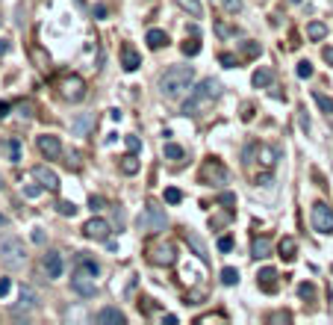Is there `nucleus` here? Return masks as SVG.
Here are the masks:
<instances>
[{
  "instance_id": "nucleus-46",
  "label": "nucleus",
  "mask_w": 333,
  "mask_h": 325,
  "mask_svg": "<svg viewBox=\"0 0 333 325\" xmlns=\"http://www.w3.org/2000/svg\"><path fill=\"white\" fill-rule=\"evenodd\" d=\"M6 50H9V42H6V39H0V56H3Z\"/></svg>"
},
{
  "instance_id": "nucleus-42",
  "label": "nucleus",
  "mask_w": 333,
  "mask_h": 325,
  "mask_svg": "<svg viewBox=\"0 0 333 325\" xmlns=\"http://www.w3.org/2000/svg\"><path fill=\"white\" fill-rule=\"evenodd\" d=\"M301 127H304V130H309V119H307V109H301Z\"/></svg>"
},
{
  "instance_id": "nucleus-39",
  "label": "nucleus",
  "mask_w": 333,
  "mask_h": 325,
  "mask_svg": "<svg viewBox=\"0 0 333 325\" xmlns=\"http://www.w3.org/2000/svg\"><path fill=\"white\" fill-rule=\"evenodd\" d=\"M127 148H130V151H139V139H136V136H127Z\"/></svg>"
},
{
  "instance_id": "nucleus-37",
  "label": "nucleus",
  "mask_w": 333,
  "mask_h": 325,
  "mask_svg": "<svg viewBox=\"0 0 333 325\" xmlns=\"http://www.w3.org/2000/svg\"><path fill=\"white\" fill-rule=\"evenodd\" d=\"M9 154H12V160H18V157H21V148H18V142H9Z\"/></svg>"
},
{
  "instance_id": "nucleus-20",
  "label": "nucleus",
  "mask_w": 333,
  "mask_h": 325,
  "mask_svg": "<svg viewBox=\"0 0 333 325\" xmlns=\"http://www.w3.org/2000/svg\"><path fill=\"white\" fill-rule=\"evenodd\" d=\"M177 3H180V9H186V12L192 15V18H201V15H203L201 0H177Z\"/></svg>"
},
{
  "instance_id": "nucleus-5",
  "label": "nucleus",
  "mask_w": 333,
  "mask_h": 325,
  "mask_svg": "<svg viewBox=\"0 0 333 325\" xmlns=\"http://www.w3.org/2000/svg\"><path fill=\"white\" fill-rule=\"evenodd\" d=\"M313 228L319 234H333V210L324 201L313 204Z\"/></svg>"
},
{
  "instance_id": "nucleus-28",
  "label": "nucleus",
  "mask_w": 333,
  "mask_h": 325,
  "mask_svg": "<svg viewBox=\"0 0 333 325\" xmlns=\"http://www.w3.org/2000/svg\"><path fill=\"white\" fill-rule=\"evenodd\" d=\"M274 278H277L274 269H262V272H260V281H262V287H265V290H274Z\"/></svg>"
},
{
  "instance_id": "nucleus-36",
  "label": "nucleus",
  "mask_w": 333,
  "mask_h": 325,
  "mask_svg": "<svg viewBox=\"0 0 333 325\" xmlns=\"http://www.w3.org/2000/svg\"><path fill=\"white\" fill-rule=\"evenodd\" d=\"M218 248H221V252H230V248H233V240H230V237H221V240H218Z\"/></svg>"
},
{
  "instance_id": "nucleus-16",
  "label": "nucleus",
  "mask_w": 333,
  "mask_h": 325,
  "mask_svg": "<svg viewBox=\"0 0 333 325\" xmlns=\"http://www.w3.org/2000/svg\"><path fill=\"white\" fill-rule=\"evenodd\" d=\"M121 62H124V71H136L139 65H142V60H139V53L130 48V45H124V50H121Z\"/></svg>"
},
{
  "instance_id": "nucleus-22",
  "label": "nucleus",
  "mask_w": 333,
  "mask_h": 325,
  "mask_svg": "<svg viewBox=\"0 0 333 325\" xmlns=\"http://www.w3.org/2000/svg\"><path fill=\"white\" fill-rule=\"evenodd\" d=\"M121 171H124V175H136V171H139V160L133 154L121 157Z\"/></svg>"
},
{
  "instance_id": "nucleus-26",
  "label": "nucleus",
  "mask_w": 333,
  "mask_h": 325,
  "mask_svg": "<svg viewBox=\"0 0 333 325\" xmlns=\"http://www.w3.org/2000/svg\"><path fill=\"white\" fill-rule=\"evenodd\" d=\"M183 157H186V151H183L180 145H174V142L165 145V160H174V163H177V160H183Z\"/></svg>"
},
{
  "instance_id": "nucleus-19",
  "label": "nucleus",
  "mask_w": 333,
  "mask_h": 325,
  "mask_svg": "<svg viewBox=\"0 0 333 325\" xmlns=\"http://www.w3.org/2000/svg\"><path fill=\"white\" fill-rule=\"evenodd\" d=\"M162 45H168V36L162 33V30H151V33H148V48L159 50Z\"/></svg>"
},
{
  "instance_id": "nucleus-32",
  "label": "nucleus",
  "mask_w": 333,
  "mask_h": 325,
  "mask_svg": "<svg viewBox=\"0 0 333 325\" xmlns=\"http://www.w3.org/2000/svg\"><path fill=\"white\" fill-rule=\"evenodd\" d=\"M56 207H59V213H62V216H74V213H77V207H74L71 201H59Z\"/></svg>"
},
{
  "instance_id": "nucleus-17",
  "label": "nucleus",
  "mask_w": 333,
  "mask_h": 325,
  "mask_svg": "<svg viewBox=\"0 0 333 325\" xmlns=\"http://www.w3.org/2000/svg\"><path fill=\"white\" fill-rule=\"evenodd\" d=\"M251 254H254L257 260H262V257H268V254H272V242L265 240V237H257V240L251 242Z\"/></svg>"
},
{
  "instance_id": "nucleus-1",
  "label": "nucleus",
  "mask_w": 333,
  "mask_h": 325,
  "mask_svg": "<svg viewBox=\"0 0 333 325\" xmlns=\"http://www.w3.org/2000/svg\"><path fill=\"white\" fill-rule=\"evenodd\" d=\"M192 83H195V68L192 65H174L159 77V95L165 101H180L186 92H192Z\"/></svg>"
},
{
  "instance_id": "nucleus-7",
  "label": "nucleus",
  "mask_w": 333,
  "mask_h": 325,
  "mask_svg": "<svg viewBox=\"0 0 333 325\" xmlns=\"http://www.w3.org/2000/svg\"><path fill=\"white\" fill-rule=\"evenodd\" d=\"M33 178H36L45 189H50V193L59 189V175H56L53 169H48V166H36V169H33Z\"/></svg>"
},
{
  "instance_id": "nucleus-9",
  "label": "nucleus",
  "mask_w": 333,
  "mask_h": 325,
  "mask_svg": "<svg viewBox=\"0 0 333 325\" xmlns=\"http://www.w3.org/2000/svg\"><path fill=\"white\" fill-rule=\"evenodd\" d=\"M142 225H148L151 231H165L168 219H165V213H162L156 204H148V213H144V222H142Z\"/></svg>"
},
{
  "instance_id": "nucleus-25",
  "label": "nucleus",
  "mask_w": 333,
  "mask_h": 325,
  "mask_svg": "<svg viewBox=\"0 0 333 325\" xmlns=\"http://www.w3.org/2000/svg\"><path fill=\"white\" fill-rule=\"evenodd\" d=\"M313 101H316V104L321 107V112H327V116L333 112V101H330L327 95H321V92H313Z\"/></svg>"
},
{
  "instance_id": "nucleus-34",
  "label": "nucleus",
  "mask_w": 333,
  "mask_h": 325,
  "mask_svg": "<svg viewBox=\"0 0 333 325\" xmlns=\"http://www.w3.org/2000/svg\"><path fill=\"white\" fill-rule=\"evenodd\" d=\"M298 293H301L304 299H313V296H316V287H313V284H301V287H298Z\"/></svg>"
},
{
  "instance_id": "nucleus-2",
  "label": "nucleus",
  "mask_w": 333,
  "mask_h": 325,
  "mask_svg": "<svg viewBox=\"0 0 333 325\" xmlns=\"http://www.w3.org/2000/svg\"><path fill=\"white\" fill-rule=\"evenodd\" d=\"M218 98H221V83L215 77H206V80H201V83L192 89L189 101L183 104V116H203Z\"/></svg>"
},
{
  "instance_id": "nucleus-45",
  "label": "nucleus",
  "mask_w": 333,
  "mask_h": 325,
  "mask_svg": "<svg viewBox=\"0 0 333 325\" xmlns=\"http://www.w3.org/2000/svg\"><path fill=\"white\" fill-rule=\"evenodd\" d=\"M221 62H224L227 68H230V65H233V62H236V60H233V56H230V53H221Z\"/></svg>"
},
{
  "instance_id": "nucleus-13",
  "label": "nucleus",
  "mask_w": 333,
  "mask_h": 325,
  "mask_svg": "<svg viewBox=\"0 0 333 325\" xmlns=\"http://www.w3.org/2000/svg\"><path fill=\"white\" fill-rule=\"evenodd\" d=\"M33 308H38V296L33 287H21V293H18V308L15 311H33Z\"/></svg>"
},
{
  "instance_id": "nucleus-44",
  "label": "nucleus",
  "mask_w": 333,
  "mask_h": 325,
  "mask_svg": "<svg viewBox=\"0 0 333 325\" xmlns=\"http://www.w3.org/2000/svg\"><path fill=\"white\" fill-rule=\"evenodd\" d=\"M257 50H260V48H257V45H254V42H248V45H245V53H251V56H254V53H257Z\"/></svg>"
},
{
  "instance_id": "nucleus-24",
  "label": "nucleus",
  "mask_w": 333,
  "mask_h": 325,
  "mask_svg": "<svg viewBox=\"0 0 333 325\" xmlns=\"http://www.w3.org/2000/svg\"><path fill=\"white\" fill-rule=\"evenodd\" d=\"M268 83H272V71H268V68H260V71L254 74V86H257V89H265Z\"/></svg>"
},
{
  "instance_id": "nucleus-3",
  "label": "nucleus",
  "mask_w": 333,
  "mask_h": 325,
  "mask_svg": "<svg viewBox=\"0 0 333 325\" xmlns=\"http://www.w3.org/2000/svg\"><path fill=\"white\" fill-rule=\"evenodd\" d=\"M97 275H100V266L95 263V260H89V257H83L80 260V266L74 269L71 275V290L74 293H80V296H95L97 293Z\"/></svg>"
},
{
  "instance_id": "nucleus-40",
  "label": "nucleus",
  "mask_w": 333,
  "mask_h": 325,
  "mask_svg": "<svg viewBox=\"0 0 333 325\" xmlns=\"http://www.w3.org/2000/svg\"><path fill=\"white\" fill-rule=\"evenodd\" d=\"M321 56H324V62H330V65H333V48H324V50H321Z\"/></svg>"
},
{
  "instance_id": "nucleus-23",
  "label": "nucleus",
  "mask_w": 333,
  "mask_h": 325,
  "mask_svg": "<svg viewBox=\"0 0 333 325\" xmlns=\"http://www.w3.org/2000/svg\"><path fill=\"white\" fill-rule=\"evenodd\" d=\"M260 154H262V166H265V169H272L274 160H277V151H274V148H268V145H260Z\"/></svg>"
},
{
  "instance_id": "nucleus-14",
  "label": "nucleus",
  "mask_w": 333,
  "mask_h": 325,
  "mask_svg": "<svg viewBox=\"0 0 333 325\" xmlns=\"http://www.w3.org/2000/svg\"><path fill=\"white\" fill-rule=\"evenodd\" d=\"M45 272H48V278H59L62 275V254L59 252L45 254Z\"/></svg>"
},
{
  "instance_id": "nucleus-10",
  "label": "nucleus",
  "mask_w": 333,
  "mask_h": 325,
  "mask_svg": "<svg viewBox=\"0 0 333 325\" xmlns=\"http://www.w3.org/2000/svg\"><path fill=\"white\" fill-rule=\"evenodd\" d=\"M62 95L68 98V101H83L86 95V83L80 77H68L65 83H62Z\"/></svg>"
},
{
  "instance_id": "nucleus-8",
  "label": "nucleus",
  "mask_w": 333,
  "mask_h": 325,
  "mask_svg": "<svg viewBox=\"0 0 333 325\" xmlns=\"http://www.w3.org/2000/svg\"><path fill=\"white\" fill-rule=\"evenodd\" d=\"M151 260L159 263V266H171L174 260H177L174 245H171V242H159V245H154V248H151Z\"/></svg>"
},
{
  "instance_id": "nucleus-35",
  "label": "nucleus",
  "mask_w": 333,
  "mask_h": 325,
  "mask_svg": "<svg viewBox=\"0 0 333 325\" xmlns=\"http://www.w3.org/2000/svg\"><path fill=\"white\" fill-rule=\"evenodd\" d=\"M9 287H12V281H9V278H0V299L9 293Z\"/></svg>"
},
{
  "instance_id": "nucleus-11",
  "label": "nucleus",
  "mask_w": 333,
  "mask_h": 325,
  "mask_svg": "<svg viewBox=\"0 0 333 325\" xmlns=\"http://www.w3.org/2000/svg\"><path fill=\"white\" fill-rule=\"evenodd\" d=\"M201 178L203 181H215V183H227V169L218 160H213V163H206L201 169Z\"/></svg>"
},
{
  "instance_id": "nucleus-12",
  "label": "nucleus",
  "mask_w": 333,
  "mask_h": 325,
  "mask_svg": "<svg viewBox=\"0 0 333 325\" xmlns=\"http://www.w3.org/2000/svg\"><path fill=\"white\" fill-rule=\"evenodd\" d=\"M38 151L48 157V160H56L62 154V145L56 136H38Z\"/></svg>"
},
{
  "instance_id": "nucleus-43",
  "label": "nucleus",
  "mask_w": 333,
  "mask_h": 325,
  "mask_svg": "<svg viewBox=\"0 0 333 325\" xmlns=\"http://www.w3.org/2000/svg\"><path fill=\"white\" fill-rule=\"evenodd\" d=\"M33 240H36V242H45V231L36 228V231H33Z\"/></svg>"
},
{
  "instance_id": "nucleus-21",
  "label": "nucleus",
  "mask_w": 333,
  "mask_h": 325,
  "mask_svg": "<svg viewBox=\"0 0 333 325\" xmlns=\"http://www.w3.org/2000/svg\"><path fill=\"white\" fill-rule=\"evenodd\" d=\"M307 36L313 42H321V39L327 36V27L321 24V21H313V24H307Z\"/></svg>"
},
{
  "instance_id": "nucleus-29",
  "label": "nucleus",
  "mask_w": 333,
  "mask_h": 325,
  "mask_svg": "<svg viewBox=\"0 0 333 325\" xmlns=\"http://www.w3.org/2000/svg\"><path fill=\"white\" fill-rule=\"evenodd\" d=\"M183 53H186V56H198V53H201V42H198V39L186 42V45H183Z\"/></svg>"
},
{
  "instance_id": "nucleus-30",
  "label": "nucleus",
  "mask_w": 333,
  "mask_h": 325,
  "mask_svg": "<svg viewBox=\"0 0 333 325\" xmlns=\"http://www.w3.org/2000/svg\"><path fill=\"white\" fill-rule=\"evenodd\" d=\"M165 201H168V204H180V201H183V193L171 186V189H165Z\"/></svg>"
},
{
  "instance_id": "nucleus-18",
  "label": "nucleus",
  "mask_w": 333,
  "mask_h": 325,
  "mask_svg": "<svg viewBox=\"0 0 333 325\" xmlns=\"http://www.w3.org/2000/svg\"><path fill=\"white\" fill-rule=\"evenodd\" d=\"M295 248H298V242L292 237H283L280 240V257L283 260H295Z\"/></svg>"
},
{
  "instance_id": "nucleus-38",
  "label": "nucleus",
  "mask_w": 333,
  "mask_h": 325,
  "mask_svg": "<svg viewBox=\"0 0 333 325\" xmlns=\"http://www.w3.org/2000/svg\"><path fill=\"white\" fill-rule=\"evenodd\" d=\"M41 189H45V186H41V183H38V186H27V195H30V198H36V195L41 193Z\"/></svg>"
},
{
  "instance_id": "nucleus-41",
  "label": "nucleus",
  "mask_w": 333,
  "mask_h": 325,
  "mask_svg": "<svg viewBox=\"0 0 333 325\" xmlns=\"http://www.w3.org/2000/svg\"><path fill=\"white\" fill-rule=\"evenodd\" d=\"M95 15H97V18H107V6H103V3H97V6H95Z\"/></svg>"
},
{
  "instance_id": "nucleus-27",
  "label": "nucleus",
  "mask_w": 333,
  "mask_h": 325,
  "mask_svg": "<svg viewBox=\"0 0 333 325\" xmlns=\"http://www.w3.org/2000/svg\"><path fill=\"white\" fill-rule=\"evenodd\" d=\"M221 281H224L227 287H233V284L239 281V272L233 269V266H224V269H221Z\"/></svg>"
},
{
  "instance_id": "nucleus-4",
  "label": "nucleus",
  "mask_w": 333,
  "mask_h": 325,
  "mask_svg": "<svg viewBox=\"0 0 333 325\" xmlns=\"http://www.w3.org/2000/svg\"><path fill=\"white\" fill-rule=\"evenodd\" d=\"M0 260L9 266V269H18V266L27 263V248L18 237H3L0 240Z\"/></svg>"
},
{
  "instance_id": "nucleus-15",
  "label": "nucleus",
  "mask_w": 333,
  "mask_h": 325,
  "mask_svg": "<svg viewBox=\"0 0 333 325\" xmlns=\"http://www.w3.org/2000/svg\"><path fill=\"white\" fill-rule=\"evenodd\" d=\"M97 322L100 325H121L124 322V313L118 308H103V311L97 313Z\"/></svg>"
},
{
  "instance_id": "nucleus-31",
  "label": "nucleus",
  "mask_w": 333,
  "mask_h": 325,
  "mask_svg": "<svg viewBox=\"0 0 333 325\" xmlns=\"http://www.w3.org/2000/svg\"><path fill=\"white\" fill-rule=\"evenodd\" d=\"M221 6H224L230 15H236V12H242V0H221Z\"/></svg>"
},
{
  "instance_id": "nucleus-6",
  "label": "nucleus",
  "mask_w": 333,
  "mask_h": 325,
  "mask_svg": "<svg viewBox=\"0 0 333 325\" xmlns=\"http://www.w3.org/2000/svg\"><path fill=\"white\" fill-rule=\"evenodd\" d=\"M83 234L89 237V240L107 242L109 240V222H107V219H92V222H86Z\"/></svg>"
},
{
  "instance_id": "nucleus-33",
  "label": "nucleus",
  "mask_w": 333,
  "mask_h": 325,
  "mask_svg": "<svg viewBox=\"0 0 333 325\" xmlns=\"http://www.w3.org/2000/svg\"><path fill=\"white\" fill-rule=\"evenodd\" d=\"M298 77H313V65H309L307 60L298 62Z\"/></svg>"
}]
</instances>
